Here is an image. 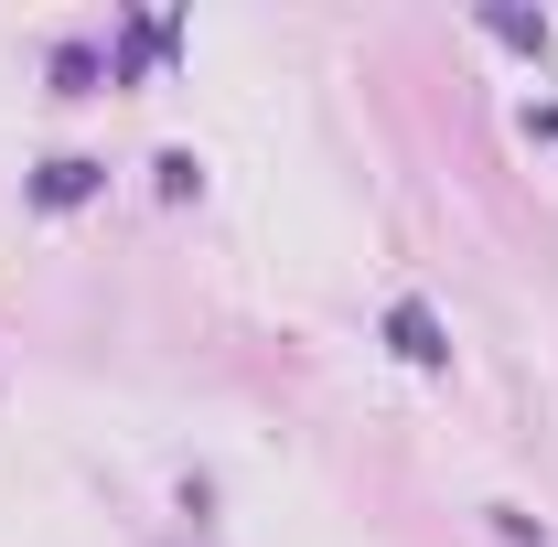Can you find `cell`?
Listing matches in <instances>:
<instances>
[{
	"label": "cell",
	"mask_w": 558,
	"mask_h": 547,
	"mask_svg": "<svg viewBox=\"0 0 558 547\" xmlns=\"http://www.w3.org/2000/svg\"><path fill=\"white\" fill-rule=\"evenodd\" d=\"M387 343H398L409 365H451V343H440V323H429V301H398V312H387Z\"/></svg>",
	"instance_id": "1"
},
{
	"label": "cell",
	"mask_w": 558,
	"mask_h": 547,
	"mask_svg": "<svg viewBox=\"0 0 558 547\" xmlns=\"http://www.w3.org/2000/svg\"><path fill=\"white\" fill-rule=\"evenodd\" d=\"M86 194H97V161H44V183H33V205H86Z\"/></svg>",
	"instance_id": "2"
},
{
	"label": "cell",
	"mask_w": 558,
	"mask_h": 547,
	"mask_svg": "<svg viewBox=\"0 0 558 547\" xmlns=\"http://www.w3.org/2000/svg\"><path fill=\"white\" fill-rule=\"evenodd\" d=\"M484 33H494V44H515V54H548V22H537V11H505V0H494Z\"/></svg>",
	"instance_id": "3"
},
{
	"label": "cell",
	"mask_w": 558,
	"mask_h": 547,
	"mask_svg": "<svg viewBox=\"0 0 558 547\" xmlns=\"http://www.w3.org/2000/svg\"><path fill=\"white\" fill-rule=\"evenodd\" d=\"M54 75H65V97H86V86H97V54H86V44H65V54H54Z\"/></svg>",
	"instance_id": "4"
}]
</instances>
